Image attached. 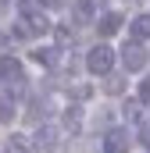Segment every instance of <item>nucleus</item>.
Returning a JSON list of instances; mask_svg holds the SVG:
<instances>
[{"mask_svg":"<svg viewBox=\"0 0 150 153\" xmlns=\"http://www.w3.org/2000/svg\"><path fill=\"white\" fill-rule=\"evenodd\" d=\"M86 68H89L93 75H111V68H114V50L107 46V43H97V46L86 53Z\"/></svg>","mask_w":150,"mask_h":153,"instance_id":"f257e3e1","label":"nucleus"},{"mask_svg":"<svg viewBox=\"0 0 150 153\" xmlns=\"http://www.w3.org/2000/svg\"><path fill=\"white\" fill-rule=\"evenodd\" d=\"M0 82H4L11 93H22V89H25V68H22L14 57H0Z\"/></svg>","mask_w":150,"mask_h":153,"instance_id":"f03ea898","label":"nucleus"},{"mask_svg":"<svg viewBox=\"0 0 150 153\" xmlns=\"http://www.w3.org/2000/svg\"><path fill=\"white\" fill-rule=\"evenodd\" d=\"M50 25H46V18L39 14V18H22L18 25H14V36L18 39H32V36H43Z\"/></svg>","mask_w":150,"mask_h":153,"instance_id":"7ed1b4c3","label":"nucleus"},{"mask_svg":"<svg viewBox=\"0 0 150 153\" xmlns=\"http://www.w3.org/2000/svg\"><path fill=\"white\" fill-rule=\"evenodd\" d=\"M122 64H125V71H140V68H147V50H143L140 43H129V46L122 50Z\"/></svg>","mask_w":150,"mask_h":153,"instance_id":"20e7f679","label":"nucleus"},{"mask_svg":"<svg viewBox=\"0 0 150 153\" xmlns=\"http://www.w3.org/2000/svg\"><path fill=\"white\" fill-rule=\"evenodd\" d=\"M104 153H129V132L125 128H111L104 135Z\"/></svg>","mask_w":150,"mask_h":153,"instance_id":"39448f33","label":"nucleus"},{"mask_svg":"<svg viewBox=\"0 0 150 153\" xmlns=\"http://www.w3.org/2000/svg\"><path fill=\"white\" fill-rule=\"evenodd\" d=\"M122 22H125V18H122L118 11H107V14H100V25H97V29H100V36H114V32L122 29Z\"/></svg>","mask_w":150,"mask_h":153,"instance_id":"423d86ee","label":"nucleus"},{"mask_svg":"<svg viewBox=\"0 0 150 153\" xmlns=\"http://www.w3.org/2000/svg\"><path fill=\"white\" fill-rule=\"evenodd\" d=\"M129 32H132V39H150V14H136L129 22Z\"/></svg>","mask_w":150,"mask_h":153,"instance_id":"0eeeda50","label":"nucleus"},{"mask_svg":"<svg viewBox=\"0 0 150 153\" xmlns=\"http://www.w3.org/2000/svg\"><path fill=\"white\" fill-rule=\"evenodd\" d=\"M18 11H22V18H39L43 14V0H18Z\"/></svg>","mask_w":150,"mask_h":153,"instance_id":"6e6552de","label":"nucleus"},{"mask_svg":"<svg viewBox=\"0 0 150 153\" xmlns=\"http://www.w3.org/2000/svg\"><path fill=\"white\" fill-rule=\"evenodd\" d=\"M7 153H32V139H25V135H11V139H7Z\"/></svg>","mask_w":150,"mask_h":153,"instance_id":"1a4fd4ad","label":"nucleus"},{"mask_svg":"<svg viewBox=\"0 0 150 153\" xmlns=\"http://www.w3.org/2000/svg\"><path fill=\"white\" fill-rule=\"evenodd\" d=\"M93 14H97V0H79L75 4V18L79 22H89Z\"/></svg>","mask_w":150,"mask_h":153,"instance_id":"9d476101","label":"nucleus"},{"mask_svg":"<svg viewBox=\"0 0 150 153\" xmlns=\"http://www.w3.org/2000/svg\"><path fill=\"white\" fill-rule=\"evenodd\" d=\"M32 57L39 64H57V46H39V50H32Z\"/></svg>","mask_w":150,"mask_h":153,"instance_id":"9b49d317","label":"nucleus"},{"mask_svg":"<svg viewBox=\"0 0 150 153\" xmlns=\"http://www.w3.org/2000/svg\"><path fill=\"white\" fill-rule=\"evenodd\" d=\"M36 146H43V150H54V146H57V132H54V128H39Z\"/></svg>","mask_w":150,"mask_h":153,"instance_id":"f8f14e48","label":"nucleus"},{"mask_svg":"<svg viewBox=\"0 0 150 153\" xmlns=\"http://www.w3.org/2000/svg\"><path fill=\"white\" fill-rule=\"evenodd\" d=\"M11 114H14V103L7 96H0V121H11Z\"/></svg>","mask_w":150,"mask_h":153,"instance_id":"ddd939ff","label":"nucleus"},{"mask_svg":"<svg viewBox=\"0 0 150 153\" xmlns=\"http://www.w3.org/2000/svg\"><path fill=\"white\" fill-rule=\"evenodd\" d=\"M64 125H68V128H79V107H72V111H68V114H64Z\"/></svg>","mask_w":150,"mask_h":153,"instance_id":"4468645a","label":"nucleus"},{"mask_svg":"<svg viewBox=\"0 0 150 153\" xmlns=\"http://www.w3.org/2000/svg\"><path fill=\"white\" fill-rule=\"evenodd\" d=\"M140 100H143V103H150V78H143V82H140Z\"/></svg>","mask_w":150,"mask_h":153,"instance_id":"2eb2a0df","label":"nucleus"},{"mask_svg":"<svg viewBox=\"0 0 150 153\" xmlns=\"http://www.w3.org/2000/svg\"><path fill=\"white\" fill-rule=\"evenodd\" d=\"M0 46H7V36H0Z\"/></svg>","mask_w":150,"mask_h":153,"instance_id":"dca6fc26","label":"nucleus"},{"mask_svg":"<svg viewBox=\"0 0 150 153\" xmlns=\"http://www.w3.org/2000/svg\"><path fill=\"white\" fill-rule=\"evenodd\" d=\"M4 4H7V0H0V7H4Z\"/></svg>","mask_w":150,"mask_h":153,"instance_id":"f3484780","label":"nucleus"},{"mask_svg":"<svg viewBox=\"0 0 150 153\" xmlns=\"http://www.w3.org/2000/svg\"><path fill=\"white\" fill-rule=\"evenodd\" d=\"M147 153H150V150H147Z\"/></svg>","mask_w":150,"mask_h":153,"instance_id":"a211bd4d","label":"nucleus"}]
</instances>
